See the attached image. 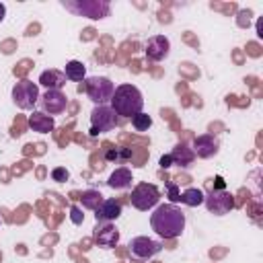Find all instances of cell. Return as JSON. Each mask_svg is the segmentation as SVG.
Masks as SVG:
<instances>
[{
  "instance_id": "obj_1",
  "label": "cell",
  "mask_w": 263,
  "mask_h": 263,
  "mask_svg": "<svg viewBox=\"0 0 263 263\" xmlns=\"http://www.w3.org/2000/svg\"><path fill=\"white\" fill-rule=\"evenodd\" d=\"M150 226L160 238H177L185 230V214L175 203H160L150 216Z\"/></svg>"
},
{
  "instance_id": "obj_2",
  "label": "cell",
  "mask_w": 263,
  "mask_h": 263,
  "mask_svg": "<svg viewBox=\"0 0 263 263\" xmlns=\"http://www.w3.org/2000/svg\"><path fill=\"white\" fill-rule=\"evenodd\" d=\"M111 109L117 113V117H134L142 113L144 109V97L138 86L134 84H119L115 86V92L109 101Z\"/></svg>"
},
{
  "instance_id": "obj_3",
  "label": "cell",
  "mask_w": 263,
  "mask_h": 263,
  "mask_svg": "<svg viewBox=\"0 0 263 263\" xmlns=\"http://www.w3.org/2000/svg\"><path fill=\"white\" fill-rule=\"evenodd\" d=\"M80 90H84L95 105H107L115 92V84L107 76H88L84 78V84L80 86Z\"/></svg>"
},
{
  "instance_id": "obj_4",
  "label": "cell",
  "mask_w": 263,
  "mask_h": 263,
  "mask_svg": "<svg viewBox=\"0 0 263 263\" xmlns=\"http://www.w3.org/2000/svg\"><path fill=\"white\" fill-rule=\"evenodd\" d=\"M62 6L78 16H88L92 21H99V18H105L109 16L111 12V4L105 2V0H78V2H68L64 0Z\"/></svg>"
},
{
  "instance_id": "obj_5",
  "label": "cell",
  "mask_w": 263,
  "mask_h": 263,
  "mask_svg": "<svg viewBox=\"0 0 263 263\" xmlns=\"http://www.w3.org/2000/svg\"><path fill=\"white\" fill-rule=\"evenodd\" d=\"M160 201V191L156 185L152 183H138L134 189H132V195H129V203L140 210V212H148L152 210L154 205H158Z\"/></svg>"
},
{
  "instance_id": "obj_6",
  "label": "cell",
  "mask_w": 263,
  "mask_h": 263,
  "mask_svg": "<svg viewBox=\"0 0 263 263\" xmlns=\"http://www.w3.org/2000/svg\"><path fill=\"white\" fill-rule=\"evenodd\" d=\"M39 84H35V82H31V80H18L14 86H12V101H14V105L18 107V109H23V111H29V109H33L35 105H37V101H39Z\"/></svg>"
},
{
  "instance_id": "obj_7",
  "label": "cell",
  "mask_w": 263,
  "mask_h": 263,
  "mask_svg": "<svg viewBox=\"0 0 263 263\" xmlns=\"http://www.w3.org/2000/svg\"><path fill=\"white\" fill-rule=\"evenodd\" d=\"M117 123H119V117L109 105H97L90 113V136L111 132L115 129Z\"/></svg>"
},
{
  "instance_id": "obj_8",
  "label": "cell",
  "mask_w": 263,
  "mask_h": 263,
  "mask_svg": "<svg viewBox=\"0 0 263 263\" xmlns=\"http://www.w3.org/2000/svg\"><path fill=\"white\" fill-rule=\"evenodd\" d=\"M203 203H205L208 212L214 216H226V214H230V210H234V197L226 189H212L203 197Z\"/></svg>"
},
{
  "instance_id": "obj_9",
  "label": "cell",
  "mask_w": 263,
  "mask_h": 263,
  "mask_svg": "<svg viewBox=\"0 0 263 263\" xmlns=\"http://www.w3.org/2000/svg\"><path fill=\"white\" fill-rule=\"evenodd\" d=\"M127 249H129V255L134 261H148L162 251V245L158 240L148 238V236H136L129 240Z\"/></svg>"
},
{
  "instance_id": "obj_10",
  "label": "cell",
  "mask_w": 263,
  "mask_h": 263,
  "mask_svg": "<svg viewBox=\"0 0 263 263\" xmlns=\"http://www.w3.org/2000/svg\"><path fill=\"white\" fill-rule=\"evenodd\" d=\"M92 240L101 249H113L119 242V230L111 222H97L92 230Z\"/></svg>"
},
{
  "instance_id": "obj_11",
  "label": "cell",
  "mask_w": 263,
  "mask_h": 263,
  "mask_svg": "<svg viewBox=\"0 0 263 263\" xmlns=\"http://www.w3.org/2000/svg\"><path fill=\"white\" fill-rule=\"evenodd\" d=\"M39 101H41L43 113H49L51 117L64 113L66 107H68V99H66V95H64L62 90H45V92L39 97Z\"/></svg>"
},
{
  "instance_id": "obj_12",
  "label": "cell",
  "mask_w": 263,
  "mask_h": 263,
  "mask_svg": "<svg viewBox=\"0 0 263 263\" xmlns=\"http://www.w3.org/2000/svg\"><path fill=\"white\" fill-rule=\"evenodd\" d=\"M144 53L152 62H162L171 53V41L164 35H152L144 45Z\"/></svg>"
},
{
  "instance_id": "obj_13",
  "label": "cell",
  "mask_w": 263,
  "mask_h": 263,
  "mask_svg": "<svg viewBox=\"0 0 263 263\" xmlns=\"http://www.w3.org/2000/svg\"><path fill=\"white\" fill-rule=\"evenodd\" d=\"M193 154L199 156V158H212L220 152V142L214 134H203V136H197L193 140Z\"/></svg>"
},
{
  "instance_id": "obj_14",
  "label": "cell",
  "mask_w": 263,
  "mask_h": 263,
  "mask_svg": "<svg viewBox=\"0 0 263 263\" xmlns=\"http://www.w3.org/2000/svg\"><path fill=\"white\" fill-rule=\"evenodd\" d=\"M97 222H115L121 216V201L119 199H103V203L95 210Z\"/></svg>"
},
{
  "instance_id": "obj_15",
  "label": "cell",
  "mask_w": 263,
  "mask_h": 263,
  "mask_svg": "<svg viewBox=\"0 0 263 263\" xmlns=\"http://www.w3.org/2000/svg\"><path fill=\"white\" fill-rule=\"evenodd\" d=\"M66 80H68L66 74L62 70H55V68H49V70L41 72V76H39V84L45 86L47 90H62Z\"/></svg>"
},
{
  "instance_id": "obj_16",
  "label": "cell",
  "mask_w": 263,
  "mask_h": 263,
  "mask_svg": "<svg viewBox=\"0 0 263 263\" xmlns=\"http://www.w3.org/2000/svg\"><path fill=\"white\" fill-rule=\"evenodd\" d=\"M29 125H31V129L37 132V134H49V132L55 127V119H53L51 115L43 113V111H33V113L29 115Z\"/></svg>"
},
{
  "instance_id": "obj_17",
  "label": "cell",
  "mask_w": 263,
  "mask_h": 263,
  "mask_svg": "<svg viewBox=\"0 0 263 263\" xmlns=\"http://www.w3.org/2000/svg\"><path fill=\"white\" fill-rule=\"evenodd\" d=\"M132 181H134L132 171L125 168V166H119V168H115V171L109 175L107 185H109L111 189H127V187L132 185Z\"/></svg>"
},
{
  "instance_id": "obj_18",
  "label": "cell",
  "mask_w": 263,
  "mask_h": 263,
  "mask_svg": "<svg viewBox=\"0 0 263 263\" xmlns=\"http://www.w3.org/2000/svg\"><path fill=\"white\" fill-rule=\"evenodd\" d=\"M171 158H173V164H179V166H189L193 160H195V154H193V150L191 148H187V144H183V142H179L175 148H173V152H171Z\"/></svg>"
},
{
  "instance_id": "obj_19",
  "label": "cell",
  "mask_w": 263,
  "mask_h": 263,
  "mask_svg": "<svg viewBox=\"0 0 263 263\" xmlns=\"http://www.w3.org/2000/svg\"><path fill=\"white\" fill-rule=\"evenodd\" d=\"M64 74H66L68 80L80 82V80H84V76H86V66H84L82 62H78V60H70V62L66 64V68H64Z\"/></svg>"
},
{
  "instance_id": "obj_20",
  "label": "cell",
  "mask_w": 263,
  "mask_h": 263,
  "mask_svg": "<svg viewBox=\"0 0 263 263\" xmlns=\"http://www.w3.org/2000/svg\"><path fill=\"white\" fill-rule=\"evenodd\" d=\"M203 191L201 189H197V187H189V189H185L183 193H181V203H185V205H189V208H197V205H201L203 203Z\"/></svg>"
},
{
  "instance_id": "obj_21",
  "label": "cell",
  "mask_w": 263,
  "mask_h": 263,
  "mask_svg": "<svg viewBox=\"0 0 263 263\" xmlns=\"http://www.w3.org/2000/svg\"><path fill=\"white\" fill-rule=\"evenodd\" d=\"M103 195L97 191V189H86V191H82V195H80V203H82V208H86V210H97L101 203H103Z\"/></svg>"
},
{
  "instance_id": "obj_22",
  "label": "cell",
  "mask_w": 263,
  "mask_h": 263,
  "mask_svg": "<svg viewBox=\"0 0 263 263\" xmlns=\"http://www.w3.org/2000/svg\"><path fill=\"white\" fill-rule=\"evenodd\" d=\"M150 125H152V117H150L148 113H144V111L132 117V127H134L136 132H148Z\"/></svg>"
},
{
  "instance_id": "obj_23",
  "label": "cell",
  "mask_w": 263,
  "mask_h": 263,
  "mask_svg": "<svg viewBox=\"0 0 263 263\" xmlns=\"http://www.w3.org/2000/svg\"><path fill=\"white\" fill-rule=\"evenodd\" d=\"M105 158H107V160H119V162H123V160L132 158V150H127V148H119V150H107V152H105Z\"/></svg>"
},
{
  "instance_id": "obj_24",
  "label": "cell",
  "mask_w": 263,
  "mask_h": 263,
  "mask_svg": "<svg viewBox=\"0 0 263 263\" xmlns=\"http://www.w3.org/2000/svg\"><path fill=\"white\" fill-rule=\"evenodd\" d=\"M51 179H53L55 183H66V181L70 179V171L64 168V166H55V168L51 171Z\"/></svg>"
},
{
  "instance_id": "obj_25",
  "label": "cell",
  "mask_w": 263,
  "mask_h": 263,
  "mask_svg": "<svg viewBox=\"0 0 263 263\" xmlns=\"http://www.w3.org/2000/svg\"><path fill=\"white\" fill-rule=\"evenodd\" d=\"M70 220H72V224H76V226H80V224L84 222V214H82V210H80L78 205H72V208H70Z\"/></svg>"
},
{
  "instance_id": "obj_26",
  "label": "cell",
  "mask_w": 263,
  "mask_h": 263,
  "mask_svg": "<svg viewBox=\"0 0 263 263\" xmlns=\"http://www.w3.org/2000/svg\"><path fill=\"white\" fill-rule=\"evenodd\" d=\"M166 191H168V197H171L173 203L181 199V193L177 191V185H175V183H168V185H166Z\"/></svg>"
},
{
  "instance_id": "obj_27",
  "label": "cell",
  "mask_w": 263,
  "mask_h": 263,
  "mask_svg": "<svg viewBox=\"0 0 263 263\" xmlns=\"http://www.w3.org/2000/svg\"><path fill=\"white\" fill-rule=\"evenodd\" d=\"M158 164H160V168H171V166H173V158H171V154H162L160 160H158Z\"/></svg>"
},
{
  "instance_id": "obj_28",
  "label": "cell",
  "mask_w": 263,
  "mask_h": 263,
  "mask_svg": "<svg viewBox=\"0 0 263 263\" xmlns=\"http://www.w3.org/2000/svg\"><path fill=\"white\" fill-rule=\"evenodd\" d=\"M4 16H6V6H4V4L0 2V23L4 21Z\"/></svg>"
}]
</instances>
